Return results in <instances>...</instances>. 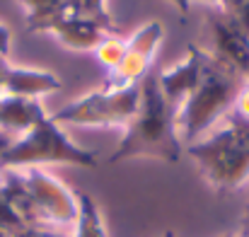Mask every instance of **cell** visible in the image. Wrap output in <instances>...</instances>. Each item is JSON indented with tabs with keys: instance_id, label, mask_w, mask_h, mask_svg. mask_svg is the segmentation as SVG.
Masks as SVG:
<instances>
[{
	"instance_id": "obj_5",
	"label": "cell",
	"mask_w": 249,
	"mask_h": 237,
	"mask_svg": "<svg viewBox=\"0 0 249 237\" xmlns=\"http://www.w3.org/2000/svg\"><path fill=\"white\" fill-rule=\"evenodd\" d=\"M141 107V82L131 87H99L83 97L68 102L58 111L51 114V119L58 126H92V128H111L121 126L126 128Z\"/></svg>"
},
{
	"instance_id": "obj_27",
	"label": "cell",
	"mask_w": 249,
	"mask_h": 237,
	"mask_svg": "<svg viewBox=\"0 0 249 237\" xmlns=\"http://www.w3.org/2000/svg\"><path fill=\"white\" fill-rule=\"evenodd\" d=\"M247 220H249V216H247Z\"/></svg>"
},
{
	"instance_id": "obj_17",
	"label": "cell",
	"mask_w": 249,
	"mask_h": 237,
	"mask_svg": "<svg viewBox=\"0 0 249 237\" xmlns=\"http://www.w3.org/2000/svg\"><path fill=\"white\" fill-rule=\"evenodd\" d=\"M232 114L242 121H249V80H245V85L240 87L235 104H232Z\"/></svg>"
},
{
	"instance_id": "obj_3",
	"label": "cell",
	"mask_w": 249,
	"mask_h": 237,
	"mask_svg": "<svg viewBox=\"0 0 249 237\" xmlns=\"http://www.w3.org/2000/svg\"><path fill=\"white\" fill-rule=\"evenodd\" d=\"M206 184L220 194L235 191L249 179V121L232 111L203 138L186 146Z\"/></svg>"
},
{
	"instance_id": "obj_9",
	"label": "cell",
	"mask_w": 249,
	"mask_h": 237,
	"mask_svg": "<svg viewBox=\"0 0 249 237\" xmlns=\"http://www.w3.org/2000/svg\"><path fill=\"white\" fill-rule=\"evenodd\" d=\"M63 82L58 75L39 68H24V66H7L5 80H2V92L10 97H27V99H39L53 92H61Z\"/></svg>"
},
{
	"instance_id": "obj_4",
	"label": "cell",
	"mask_w": 249,
	"mask_h": 237,
	"mask_svg": "<svg viewBox=\"0 0 249 237\" xmlns=\"http://www.w3.org/2000/svg\"><path fill=\"white\" fill-rule=\"evenodd\" d=\"M44 164L97 167V153L73 143L63 131V126H58L51 116H46L27 133L10 141V146L0 153V169H27Z\"/></svg>"
},
{
	"instance_id": "obj_21",
	"label": "cell",
	"mask_w": 249,
	"mask_h": 237,
	"mask_svg": "<svg viewBox=\"0 0 249 237\" xmlns=\"http://www.w3.org/2000/svg\"><path fill=\"white\" fill-rule=\"evenodd\" d=\"M201 2H208L213 10H223V12H228V10H232L240 0H201Z\"/></svg>"
},
{
	"instance_id": "obj_22",
	"label": "cell",
	"mask_w": 249,
	"mask_h": 237,
	"mask_svg": "<svg viewBox=\"0 0 249 237\" xmlns=\"http://www.w3.org/2000/svg\"><path fill=\"white\" fill-rule=\"evenodd\" d=\"M169 2H174V7L179 10V15H186V12H189V2H191V0H169Z\"/></svg>"
},
{
	"instance_id": "obj_10",
	"label": "cell",
	"mask_w": 249,
	"mask_h": 237,
	"mask_svg": "<svg viewBox=\"0 0 249 237\" xmlns=\"http://www.w3.org/2000/svg\"><path fill=\"white\" fill-rule=\"evenodd\" d=\"M44 34H51L58 44H63L71 51H94L104 36H109L99 24L83 19V17H73V15H61L58 19H53Z\"/></svg>"
},
{
	"instance_id": "obj_8",
	"label": "cell",
	"mask_w": 249,
	"mask_h": 237,
	"mask_svg": "<svg viewBox=\"0 0 249 237\" xmlns=\"http://www.w3.org/2000/svg\"><path fill=\"white\" fill-rule=\"evenodd\" d=\"M201 71H203V49L198 44H189L184 58H179L177 63L162 68L155 75L162 97L174 109L194 92V87L201 80Z\"/></svg>"
},
{
	"instance_id": "obj_1",
	"label": "cell",
	"mask_w": 249,
	"mask_h": 237,
	"mask_svg": "<svg viewBox=\"0 0 249 237\" xmlns=\"http://www.w3.org/2000/svg\"><path fill=\"white\" fill-rule=\"evenodd\" d=\"M181 141L174 126V107L160 92L158 78L148 73L141 80V107L136 119L124 128V138L109 155V164L131 158H158L165 162H179Z\"/></svg>"
},
{
	"instance_id": "obj_26",
	"label": "cell",
	"mask_w": 249,
	"mask_h": 237,
	"mask_svg": "<svg viewBox=\"0 0 249 237\" xmlns=\"http://www.w3.org/2000/svg\"><path fill=\"white\" fill-rule=\"evenodd\" d=\"M230 237H249V235H230Z\"/></svg>"
},
{
	"instance_id": "obj_20",
	"label": "cell",
	"mask_w": 249,
	"mask_h": 237,
	"mask_svg": "<svg viewBox=\"0 0 249 237\" xmlns=\"http://www.w3.org/2000/svg\"><path fill=\"white\" fill-rule=\"evenodd\" d=\"M10 46H12V34H10L7 24H2V22H0V58H7Z\"/></svg>"
},
{
	"instance_id": "obj_7",
	"label": "cell",
	"mask_w": 249,
	"mask_h": 237,
	"mask_svg": "<svg viewBox=\"0 0 249 237\" xmlns=\"http://www.w3.org/2000/svg\"><path fill=\"white\" fill-rule=\"evenodd\" d=\"M208 54L215 56L223 66L249 80V36L235 24V19L223 10L208 12Z\"/></svg>"
},
{
	"instance_id": "obj_14",
	"label": "cell",
	"mask_w": 249,
	"mask_h": 237,
	"mask_svg": "<svg viewBox=\"0 0 249 237\" xmlns=\"http://www.w3.org/2000/svg\"><path fill=\"white\" fill-rule=\"evenodd\" d=\"M162 39H165V27H162V22L153 19V22H145V24L126 41V51H131V54H136V56H141V58H145V61L153 63L155 51L160 49Z\"/></svg>"
},
{
	"instance_id": "obj_15",
	"label": "cell",
	"mask_w": 249,
	"mask_h": 237,
	"mask_svg": "<svg viewBox=\"0 0 249 237\" xmlns=\"http://www.w3.org/2000/svg\"><path fill=\"white\" fill-rule=\"evenodd\" d=\"M71 12L73 17H83L94 24H99L107 34H114V19L107 7V0H71Z\"/></svg>"
},
{
	"instance_id": "obj_19",
	"label": "cell",
	"mask_w": 249,
	"mask_h": 237,
	"mask_svg": "<svg viewBox=\"0 0 249 237\" xmlns=\"http://www.w3.org/2000/svg\"><path fill=\"white\" fill-rule=\"evenodd\" d=\"M17 237H71V233L51 230V228H27L22 235H17Z\"/></svg>"
},
{
	"instance_id": "obj_13",
	"label": "cell",
	"mask_w": 249,
	"mask_h": 237,
	"mask_svg": "<svg viewBox=\"0 0 249 237\" xmlns=\"http://www.w3.org/2000/svg\"><path fill=\"white\" fill-rule=\"evenodd\" d=\"M71 237H109L97 201L85 191H78V220L71 230Z\"/></svg>"
},
{
	"instance_id": "obj_23",
	"label": "cell",
	"mask_w": 249,
	"mask_h": 237,
	"mask_svg": "<svg viewBox=\"0 0 249 237\" xmlns=\"http://www.w3.org/2000/svg\"><path fill=\"white\" fill-rule=\"evenodd\" d=\"M5 68H7V61L5 58H0V99H2V80H5Z\"/></svg>"
},
{
	"instance_id": "obj_11",
	"label": "cell",
	"mask_w": 249,
	"mask_h": 237,
	"mask_svg": "<svg viewBox=\"0 0 249 237\" xmlns=\"http://www.w3.org/2000/svg\"><path fill=\"white\" fill-rule=\"evenodd\" d=\"M49 114L44 111L39 99H27V97H10L2 94L0 99V133H27L32 126H36L41 119Z\"/></svg>"
},
{
	"instance_id": "obj_16",
	"label": "cell",
	"mask_w": 249,
	"mask_h": 237,
	"mask_svg": "<svg viewBox=\"0 0 249 237\" xmlns=\"http://www.w3.org/2000/svg\"><path fill=\"white\" fill-rule=\"evenodd\" d=\"M124 54H126V41H124V39H119L116 34L104 36V39H102V44L94 49L97 61H99L109 73H114V71L119 68V63H121Z\"/></svg>"
},
{
	"instance_id": "obj_18",
	"label": "cell",
	"mask_w": 249,
	"mask_h": 237,
	"mask_svg": "<svg viewBox=\"0 0 249 237\" xmlns=\"http://www.w3.org/2000/svg\"><path fill=\"white\" fill-rule=\"evenodd\" d=\"M228 15L235 19V24L249 36V0H240L232 10H228Z\"/></svg>"
},
{
	"instance_id": "obj_24",
	"label": "cell",
	"mask_w": 249,
	"mask_h": 237,
	"mask_svg": "<svg viewBox=\"0 0 249 237\" xmlns=\"http://www.w3.org/2000/svg\"><path fill=\"white\" fill-rule=\"evenodd\" d=\"M162 237H177V235H174L172 230H167V233H165V235H162Z\"/></svg>"
},
{
	"instance_id": "obj_12",
	"label": "cell",
	"mask_w": 249,
	"mask_h": 237,
	"mask_svg": "<svg viewBox=\"0 0 249 237\" xmlns=\"http://www.w3.org/2000/svg\"><path fill=\"white\" fill-rule=\"evenodd\" d=\"M24 7L29 32H44L53 19L71 12V0H17Z\"/></svg>"
},
{
	"instance_id": "obj_2",
	"label": "cell",
	"mask_w": 249,
	"mask_h": 237,
	"mask_svg": "<svg viewBox=\"0 0 249 237\" xmlns=\"http://www.w3.org/2000/svg\"><path fill=\"white\" fill-rule=\"evenodd\" d=\"M245 78L223 66L203 49V71L194 92L174 109V126L181 146H191L218 126L232 109Z\"/></svg>"
},
{
	"instance_id": "obj_25",
	"label": "cell",
	"mask_w": 249,
	"mask_h": 237,
	"mask_svg": "<svg viewBox=\"0 0 249 237\" xmlns=\"http://www.w3.org/2000/svg\"><path fill=\"white\" fill-rule=\"evenodd\" d=\"M0 237H12L10 233H5V230H0Z\"/></svg>"
},
{
	"instance_id": "obj_6",
	"label": "cell",
	"mask_w": 249,
	"mask_h": 237,
	"mask_svg": "<svg viewBox=\"0 0 249 237\" xmlns=\"http://www.w3.org/2000/svg\"><path fill=\"white\" fill-rule=\"evenodd\" d=\"M19 172L34 201L41 228L71 233L78 220V191L68 189L58 177H53L44 167H27Z\"/></svg>"
}]
</instances>
